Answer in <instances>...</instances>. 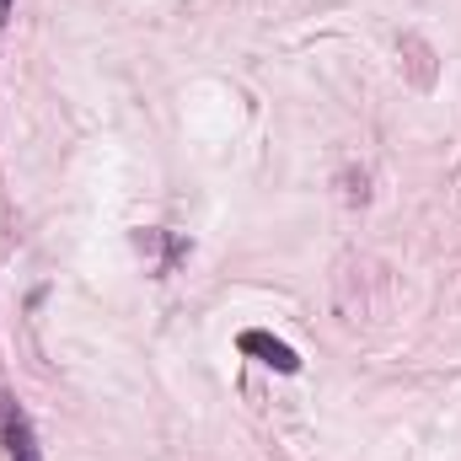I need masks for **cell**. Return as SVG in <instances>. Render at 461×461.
<instances>
[{"mask_svg":"<svg viewBox=\"0 0 461 461\" xmlns=\"http://www.w3.org/2000/svg\"><path fill=\"white\" fill-rule=\"evenodd\" d=\"M0 461H38V440H32V424L27 413L0 392Z\"/></svg>","mask_w":461,"mask_h":461,"instance_id":"obj_1","label":"cell"},{"mask_svg":"<svg viewBox=\"0 0 461 461\" xmlns=\"http://www.w3.org/2000/svg\"><path fill=\"white\" fill-rule=\"evenodd\" d=\"M236 344H241V354H258L263 365H274L279 375H295L301 370V354L290 344H279V339H268V333H241Z\"/></svg>","mask_w":461,"mask_h":461,"instance_id":"obj_2","label":"cell"}]
</instances>
